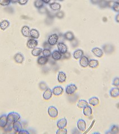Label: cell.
I'll use <instances>...</instances> for the list:
<instances>
[{
    "label": "cell",
    "mask_w": 119,
    "mask_h": 134,
    "mask_svg": "<svg viewBox=\"0 0 119 134\" xmlns=\"http://www.w3.org/2000/svg\"><path fill=\"white\" fill-rule=\"evenodd\" d=\"M64 15V14H63V12H62V11L58 12V13H57V14H56V16L58 17L59 19H62V17H61V16H60V15Z\"/></svg>",
    "instance_id": "obj_41"
},
{
    "label": "cell",
    "mask_w": 119,
    "mask_h": 134,
    "mask_svg": "<svg viewBox=\"0 0 119 134\" xmlns=\"http://www.w3.org/2000/svg\"><path fill=\"white\" fill-rule=\"evenodd\" d=\"M46 46V47H45L44 49H50V48L51 47V45L48 43V42H45L44 43V45H43V47L44 48Z\"/></svg>",
    "instance_id": "obj_40"
},
{
    "label": "cell",
    "mask_w": 119,
    "mask_h": 134,
    "mask_svg": "<svg viewBox=\"0 0 119 134\" xmlns=\"http://www.w3.org/2000/svg\"><path fill=\"white\" fill-rule=\"evenodd\" d=\"M118 18H119V14H117L116 15V17H115V20L118 23H119V19H118Z\"/></svg>",
    "instance_id": "obj_43"
},
{
    "label": "cell",
    "mask_w": 119,
    "mask_h": 134,
    "mask_svg": "<svg viewBox=\"0 0 119 134\" xmlns=\"http://www.w3.org/2000/svg\"><path fill=\"white\" fill-rule=\"evenodd\" d=\"M42 56L48 58L51 56V53L50 49H43L42 51Z\"/></svg>",
    "instance_id": "obj_33"
},
{
    "label": "cell",
    "mask_w": 119,
    "mask_h": 134,
    "mask_svg": "<svg viewBox=\"0 0 119 134\" xmlns=\"http://www.w3.org/2000/svg\"><path fill=\"white\" fill-rule=\"evenodd\" d=\"M67 76L64 72H59L58 74V81L59 83H63L65 82L66 81Z\"/></svg>",
    "instance_id": "obj_22"
},
{
    "label": "cell",
    "mask_w": 119,
    "mask_h": 134,
    "mask_svg": "<svg viewBox=\"0 0 119 134\" xmlns=\"http://www.w3.org/2000/svg\"><path fill=\"white\" fill-rule=\"evenodd\" d=\"M57 48H58V50L60 52L64 54L66 53H67V50H68V48H67V45L64 43L63 42H59L57 44Z\"/></svg>",
    "instance_id": "obj_7"
},
{
    "label": "cell",
    "mask_w": 119,
    "mask_h": 134,
    "mask_svg": "<svg viewBox=\"0 0 119 134\" xmlns=\"http://www.w3.org/2000/svg\"><path fill=\"white\" fill-rule=\"evenodd\" d=\"M89 59L86 56L83 55L79 59V64L83 68H87L88 66Z\"/></svg>",
    "instance_id": "obj_10"
},
{
    "label": "cell",
    "mask_w": 119,
    "mask_h": 134,
    "mask_svg": "<svg viewBox=\"0 0 119 134\" xmlns=\"http://www.w3.org/2000/svg\"><path fill=\"white\" fill-rule=\"evenodd\" d=\"M77 105L78 106V107H79V108L83 109L85 107H86L87 106H88V102L86 100L80 99L79 100H78Z\"/></svg>",
    "instance_id": "obj_30"
},
{
    "label": "cell",
    "mask_w": 119,
    "mask_h": 134,
    "mask_svg": "<svg viewBox=\"0 0 119 134\" xmlns=\"http://www.w3.org/2000/svg\"><path fill=\"white\" fill-rule=\"evenodd\" d=\"M21 34L25 37L28 38L30 36V30L28 26H24L21 30Z\"/></svg>",
    "instance_id": "obj_18"
},
{
    "label": "cell",
    "mask_w": 119,
    "mask_h": 134,
    "mask_svg": "<svg viewBox=\"0 0 119 134\" xmlns=\"http://www.w3.org/2000/svg\"><path fill=\"white\" fill-rule=\"evenodd\" d=\"M110 95L112 98H117L119 96V89L118 87L112 88L109 92Z\"/></svg>",
    "instance_id": "obj_16"
},
{
    "label": "cell",
    "mask_w": 119,
    "mask_h": 134,
    "mask_svg": "<svg viewBox=\"0 0 119 134\" xmlns=\"http://www.w3.org/2000/svg\"><path fill=\"white\" fill-rule=\"evenodd\" d=\"M48 58L45 57L42 55V56H40V57H39L38 58L37 62L39 65H44L48 63Z\"/></svg>",
    "instance_id": "obj_25"
},
{
    "label": "cell",
    "mask_w": 119,
    "mask_h": 134,
    "mask_svg": "<svg viewBox=\"0 0 119 134\" xmlns=\"http://www.w3.org/2000/svg\"><path fill=\"white\" fill-rule=\"evenodd\" d=\"M106 134H107V133H111V134H112V133H111V132H110V131H109V130L108 131H106Z\"/></svg>",
    "instance_id": "obj_46"
},
{
    "label": "cell",
    "mask_w": 119,
    "mask_h": 134,
    "mask_svg": "<svg viewBox=\"0 0 119 134\" xmlns=\"http://www.w3.org/2000/svg\"><path fill=\"white\" fill-rule=\"evenodd\" d=\"M41 1L44 3H45V4H47L50 2V1H44V0H41Z\"/></svg>",
    "instance_id": "obj_44"
},
{
    "label": "cell",
    "mask_w": 119,
    "mask_h": 134,
    "mask_svg": "<svg viewBox=\"0 0 119 134\" xmlns=\"http://www.w3.org/2000/svg\"><path fill=\"white\" fill-rule=\"evenodd\" d=\"M51 58L55 60H59L62 58V54L58 50H54L51 53Z\"/></svg>",
    "instance_id": "obj_14"
},
{
    "label": "cell",
    "mask_w": 119,
    "mask_h": 134,
    "mask_svg": "<svg viewBox=\"0 0 119 134\" xmlns=\"http://www.w3.org/2000/svg\"><path fill=\"white\" fill-rule=\"evenodd\" d=\"M24 59L25 58H24V55L20 53H18L16 54L14 57V59L15 60V62L19 64L23 63L24 61Z\"/></svg>",
    "instance_id": "obj_21"
},
{
    "label": "cell",
    "mask_w": 119,
    "mask_h": 134,
    "mask_svg": "<svg viewBox=\"0 0 119 134\" xmlns=\"http://www.w3.org/2000/svg\"><path fill=\"white\" fill-rule=\"evenodd\" d=\"M83 114L85 116L90 117L92 114V109L91 106H87L83 109Z\"/></svg>",
    "instance_id": "obj_17"
},
{
    "label": "cell",
    "mask_w": 119,
    "mask_h": 134,
    "mask_svg": "<svg viewBox=\"0 0 119 134\" xmlns=\"http://www.w3.org/2000/svg\"><path fill=\"white\" fill-rule=\"evenodd\" d=\"M67 130L65 128H62V129H59L57 131L56 134H67Z\"/></svg>",
    "instance_id": "obj_36"
},
{
    "label": "cell",
    "mask_w": 119,
    "mask_h": 134,
    "mask_svg": "<svg viewBox=\"0 0 119 134\" xmlns=\"http://www.w3.org/2000/svg\"><path fill=\"white\" fill-rule=\"evenodd\" d=\"M53 94L52 92V90L50 89L49 88H48L47 89L44 91L43 94H42V97H43V98L45 100H48L51 98Z\"/></svg>",
    "instance_id": "obj_11"
},
{
    "label": "cell",
    "mask_w": 119,
    "mask_h": 134,
    "mask_svg": "<svg viewBox=\"0 0 119 134\" xmlns=\"http://www.w3.org/2000/svg\"><path fill=\"white\" fill-rule=\"evenodd\" d=\"M78 129L82 132H84L86 130V123L83 119H79L77 122Z\"/></svg>",
    "instance_id": "obj_5"
},
{
    "label": "cell",
    "mask_w": 119,
    "mask_h": 134,
    "mask_svg": "<svg viewBox=\"0 0 119 134\" xmlns=\"http://www.w3.org/2000/svg\"><path fill=\"white\" fill-rule=\"evenodd\" d=\"M7 124V115H2L0 117V126L5 128Z\"/></svg>",
    "instance_id": "obj_13"
},
{
    "label": "cell",
    "mask_w": 119,
    "mask_h": 134,
    "mask_svg": "<svg viewBox=\"0 0 119 134\" xmlns=\"http://www.w3.org/2000/svg\"><path fill=\"white\" fill-rule=\"evenodd\" d=\"M67 125V120L66 118H60L57 122V127L59 129H62V128H65Z\"/></svg>",
    "instance_id": "obj_15"
},
{
    "label": "cell",
    "mask_w": 119,
    "mask_h": 134,
    "mask_svg": "<svg viewBox=\"0 0 119 134\" xmlns=\"http://www.w3.org/2000/svg\"><path fill=\"white\" fill-rule=\"evenodd\" d=\"M38 45V40H35L34 39H30L27 42V47L29 49H34L36 48Z\"/></svg>",
    "instance_id": "obj_8"
},
{
    "label": "cell",
    "mask_w": 119,
    "mask_h": 134,
    "mask_svg": "<svg viewBox=\"0 0 119 134\" xmlns=\"http://www.w3.org/2000/svg\"><path fill=\"white\" fill-rule=\"evenodd\" d=\"M48 113L51 118H56L58 115V111L56 107L51 106L48 108Z\"/></svg>",
    "instance_id": "obj_2"
},
{
    "label": "cell",
    "mask_w": 119,
    "mask_h": 134,
    "mask_svg": "<svg viewBox=\"0 0 119 134\" xmlns=\"http://www.w3.org/2000/svg\"><path fill=\"white\" fill-rule=\"evenodd\" d=\"M99 65V62L96 59H91L89 60L88 62V66L91 68H96Z\"/></svg>",
    "instance_id": "obj_24"
},
{
    "label": "cell",
    "mask_w": 119,
    "mask_h": 134,
    "mask_svg": "<svg viewBox=\"0 0 119 134\" xmlns=\"http://www.w3.org/2000/svg\"><path fill=\"white\" fill-rule=\"evenodd\" d=\"M53 94L56 96H59L62 95L64 92L63 88L60 86H57L54 87L52 89Z\"/></svg>",
    "instance_id": "obj_6"
},
{
    "label": "cell",
    "mask_w": 119,
    "mask_h": 134,
    "mask_svg": "<svg viewBox=\"0 0 119 134\" xmlns=\"http://www.w3.org/2000/svg\"><path fill=\"white\" fill-rule=\"evenodd\" d=\"M88 102H89V103L91 105H92L95 107V106H97L99 105L100 100L98 97H92L89 99V100H88Z\"/></svg>",
    "instance_id": "obj_23"
},
{
    "label": "cell",
    "mask_w": 119,
    "mask_h": 134,
    "mask_svg": "<svg viewBox=\"0 0 119 134\" xmlns=\"http://www.w3.org/2000/svg\"><path fill=\"white\" fill-rule=\"evenodd\" d=\"M19 133H26V134H29V132L28 131H27L26 130H23L22 131L19 132Z\"/></svg>",
    "instance_id": "obj_42"
},
{
    "label": "cell",
    "mask_w": 119,
    "mask_h": 134,
    "mask_svg": "<svg viewBox=\"0 0 119 134\" xmlns=\"http://www.w3.org/2000/svg\"><path fill=\"white\" fill-rule=\"evenodd\" d=\"M64 37L66 40L72 41L74 40V35L72 32L67 31L64 34Z\"/></svg>",
    "instance_id": "obj_26"
},
{
    "label": "cell",
    "mask_w": 119,
    "mask_h": 134,
    "mask_svg": "<svg viewBox=\"0 0 119 134\" xmlns=\"http://www.w3.org/2000/svg\"><path fill=\"white\" fill-rule=\"evenodd\" d=\"M11 2V1H0V4L4 6H8L10 5Z\"/></svg>",
    "instance_id": "obj_38"
},
{
    "label": "cell",
    "mask_w": 119,
    "mask_h": 134,
    "mask_svg": "<svg viewBox=\"0 0 119 134\" xmlns=\"http://www.w3.org/2000/svg\"><path fill=\"white\" fill-rule=\"evenodd\" d=\"M11 2H12V3H16V2H18V1H11Z\"/></svg>",
    "instance_id": "obj_45"
},
{
    "label": "cell",
    "mask_w": 119,
    "mask_h": 134,
    "mask_svg": "<svg viewBox=\"0 0 119 134\" xmlns=\"http://www.w3.org/2000/svg\"><path fill=\"white\" fill-rule=\"evenodd\" d=\"M49 7L51 8V10H52L54 11H59L61 7H62L61 5L57 2H53L50 3L49 4Z\"/></svg>",
    "instance_id": "obj_19"
},
{
    "label": "cell",
    "mask_w": 119,
    "mask_h": 134,
    "mask_svg": "<svg viewBox=\"0 0 119 134\" xmlns=\"http://www.w3.org/2000/svg\"><path fill=\"white\" fill-rule=\"evenodd\" d=\"M42 49L40 48H35L33 49L31 51V54L33 56L38 57L42 53Z\"/></svg>",
    "instance_id": "obj_28"
},
{
    "label": "cell",
    "mask_w": 119,
    "mask_h": 134,
    "mask_svg": "<svg viewBox=\"0 0 119 134\" xmlns=\"http://www.w3.org/2000/svg\"><path fill=\"white\" fill-rule=\"evenodd\" d=\"M34 6L36 8H37L38 9H40L44 7V3L42 1H40V0H36V1H34Z\"/></svg>",
    "instance_id": "obj_31"
},
{
    "label": "cell",
    "mask_w": 119,
    "mask_h": 134,
    "mask_svg": "<svg viewBox=\"0 0 119 134\" xmlns=\"http://www.w3.org/2000/svg\"><path fill=\"white\" fill-rule=\"evenodd\" d=\"M20 118V115L17 112H12L7 115V124L6 126L5 130L11 131L13 128V125L15 122L19 121Z\"/></svg>",
    "instance_id": "obj_1"
},
{
    "label": "cell",
    "mask_w": 119,
    "mask_h": 134,
    "mask_svg": "<svg viewBox=\"0 0 119 134\" xmlns=\"http://www.w3.org/2000/svg\"><path fill=\"white\" fill-rule=\"evenodd\" d=\"M40 34L38 30L36 29H32L30 30V36L34 39H38L39 38Z\"/></svg>",
    "instance_id": "obj_27"
},
{
    "label": "cell",
    "mask_w": 119,
    "mask_h": 134,
    "mask_svg": "<svg viewBox=\"0 0 119 134\" xmlns=\"http://www.w3.org/2000/svg\"><path fill=\"white\" fill-rule=\"evenodd\" d=\"M94 133H100L99 132H94Z\"/></svg>",
    "instance_id": "obj_47"
},
{
    "label": "cell",
    "mask_w": 119,
    "mask_h": 134,
    "mask_svg": "<svg viewBox=\"0 0 119 134\" xmlns=\"http://www.w3.org/2000/svg\"><path fill=\"white\" fill-rule=\"evenodd\" d=\"M77 90V87L75 86V84H68V86H67L65 89V92L68 95H72V94H73Z\"/></svg>",
    "instance_id": "obj_4"
},
{
    "label": "cell",
    "mask_w": 119,
    "mask_h": 134,
    "mask_svg": "<svg viewBox=\"0 0 119 134\" xmlns=\"http://www.w3.org/2000/svg\"><path fill=\"white\" fill-rule=\"evenodd\" d=\"M83 51L80 49H78L75 50L73 54V58L75 59H80L81 58L83 55Z\"/></svg>",
    "instance_id": "obj_20"
},
{
    "label": "cell",
    "mask_w": 119,
    "mask_h": 134,
    "mask_svg": "<svg viewBox=\"0 0 119 134\" xmlns=\"http://www.w3.org/2000/svg\"><path fill=\"white\" fill-rule=\"evenodd\" d=\"M28 2V1L27 0H21V1H18V3L20 5H25Z\"/></svg>",
    "instance_id": "obj_39"
},
{
    "label": "cell",
    "mask_w": 119,
    "mask_h": 134,
    "mask_svg": "<svg viewBox=\"0 0 119 134\" xmlns=\"http://www.w3.org/2000/svg\"><path fill=\"white\" fill-rule=\"evenodd\" d=\"M59 39V36L57 34H51L50 36H49L48 39V42L51 46H54L57 44L58 41Z\"/></svg>",
    "instance_id": "obj_3"
},
{
    "label": "cell",
    "mask_w": 119,
    "mask_h": 134,
    "mask_svg": "<svg viewBox=\"0 0 119 134\" xmlns=\"http://www.w3.org/2000/svg\"><path fill=\"white\" fill-rule=\"evenodd\" d=\"M112 9L113 10H114L115 12H117L118 14L119 12V5H118V2L114 1V4L112 6Z\"/></svg>",
    "instance_id": "obj_35"
},
{
    "label": "cell",
    "mask_w": 119,
    "mask_h": 134,
    "mask_svg": "<svg viewBox=\"0 0 119 134\" xmlns=\"http://www.w3.org/2000/svg\"><path fill=\"white\" fill-rule=\"evenodd\" d=\"M112 85L116 87H118L119 86V78L115 77L112 81Z\"/></svg>",
    "instance_id": "obj_37"
},
{
    "label": "cell",
    "mask_w": 119,
    "mask_h": 134,
    "mask_svg": "<svg viewBox=\"0 0 119 134\" xmlns=\"http://www.w3.org/2000/svg\"><path fill=\"white\" fill-rule=\"evenodd\" d=\"M13 130L15 131V132L19 133L21 131H22L23 130L22 124H21V122H20L19 121L15 122L13 125Z\"/></svg>",
    "instance_id": "obj_9"
},
{
    "label": "cell",
    "mask_w": 119,
    "mask_h": 134,
    "mask_svg": "<svg viewBox=\"0 0 119 134\" xmlns=\"http://www.w3.org/2000/svg\"><path fill=\"white\" fill-rule=\"evenodd\" d=\"M39 85L40 89L42 91H45L48 88L47 83H45L44 82H41Z\"/></svg>",
    "instance_id": "obj_34"
},
{
    "label": "cell",
    "mask_w": 119,
    "mask_h": 134,
    "mask_svg": "<svg viewBox=\"0 0 119 134\" xmlns=\"http://www.w3.org/2000/svg\"><path fill=\"white\" fill-rule=\"evenodd\" d=\"M92 53L95 55L96 57L98 58H101L103 56V50L98 47H95L93 48L92 50H91Z\"/></svg>",
    "instance_id": "obj_12"
},
{
    "label": "cell",
    "mask_w": 119,
    "mask_h": 134,
    "mask_svg": "<svg viewBox=\"0 0 119 134\" xmlns=\"http://www.w3.org/2000/svg\"><path fill=\"white\" fill-rule=\"evenodd\" d=\"M118 126L117 125H113L111 127L110 129V131L111 132L112 134H116L118 133Z\"/></svg>",
    "instance_id": "obj_32"
},
{
    "label": "cell",
    "mask_w": 119,
    "mask_h": 134,
    "mask_svg": "<svg viewBox=\"0 0 119 134\" xmlns=\"http://www.w3.org/2000/svg\"><path fill=\"white\" fill-rule=\"evenodd\" d=\"M10 22L7 20H2L1 23H0V28L2 30H5L6 29L7 27L10 26Z\"/></svg>",
    "instance_id": "obj_29"
}]
</instances>
